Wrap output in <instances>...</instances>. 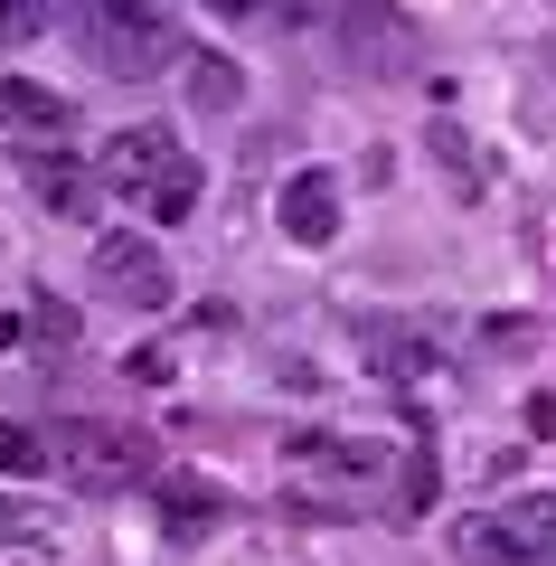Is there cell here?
<instances>
[{
  "label": "cell",
  "mask_w": 556,
  "mask_h": 566,
  "mask_svg": "<svg viewBox=\"0 0 556 566\" xmlns=\"http://www.w3.org/2000/svg\"><path fill=\"white\" fill-rule=\"evenodd\" d=\"M283 237L293 245H331L339 237V180L331 170H293V180H283Z\"/></svg>",
  "instance_id": "obj_9"
},
{
  "label": "cell",
  "mask_w": 556,
  "mask_h": 566,
  "mask_svg": "<svg viewBox=\"0 0 556 566\" xmlns=\"http://www.w3.org/2000/svg\"><path fill=\"white\" fill-rule=\"evenodd\" d=\"M76 39L114 85H141V76H160V66H189V48H179V29H170L160 0H76Z\"/></svg>",
  "instance_id": "obj_1"
},
{
  "label": "cell",
  "mask_w": 556,
  "mask_h": 566,
  "mask_svg": "<svg viewBox=\"0 0 556 566\" xmlns=\"http://www.w3.org/2000/svg\"><path fill=\"white\" fill-rule=\"evenodd\" d=\"M293 463L312 472V482H339V491H387V472H397L406 453L358 444V434H312V444H293Z\"/></svg>",
  "instance_id": "obj_6"
},
{
  "label": "cell",
  "mask_w": 556,
  "mask_h": 566,
  "mask_svg": "<svg viewBox=\"0 0 556 566\" xmlns=\"http://www.w3.org/2000/svg\"><path fill=\"white\" fill-rule=\"evenodd\" d=\"M0 123H10V133H66L76 104L48 95V85H29V76H0Z\"/></svg>",
  "instance_id": "obj_10"
},
{
  "label": "cell",
  "mask_w": 556,
  "mask_h": 566,
  "mask_svg": "<svg viewBox=\"0 0 556 566\" xmlns=\"http://www.w3.org/2000/svg\"><path fill=\"white\" fill-rule=\"evenodd\" d=\"M48 444H57L48 424H10V416H0V472H10V482H29V472H48Z\"/></svg>",
  "instance_id": "obj_12"
},
{
  "label": "cell",
  "mask_w": 556,
  "mask_h": 566,
  "mask_svg": "<svg viewBox=\"0 0 556 566\" xmlns=\"http://www.w3.org/2000/svg\"><path fill=\"white\" fill-rule=\"evenodd\" d=\"M453 547L472 566H556V491H528V501L491 510V520H462Z\"/></svg>",
  "instance_id": "obj_3"
},
{
  "label": "cell",
  "mask_w": 556,
  "mask_h": 566,
  "mask_svg": "<svg viewBox=\"0 0 556 566\" xmlns=\"http://www.w3.org/2000/svg\"><path fill=\"white\" fill-rule=\"evenodd\" d=\"M57 453H66V472H76V491H151V472H160V444L141 424H114V416L66 424Z\"/></svg>",
  "instance_id": "obj_2"
},
{
  "label": "cell",
  "mask_w": 556,
  "mask_h": 566,
  "mask_svg": "<svg viewBox=\"0 0 556 566\" xmlns=\"http://www.w3.org/2000/svg\"><path fill=\"white\" fill-rule=\"evenodd\" d=\"M179 161H199V151H179V133H160V123H123L114 142H104V189H133V199H151L160 180H170Z\"/></svg>",
  "instance_id": "obj_5"
},
{
  "label": "cell",
  "mask_w": 556,
  "mask_h": 566,
  "mask_svg": "<svg viewBox=\"0 0 556 566\" xmlns=\"http://www.w3.org/2000/svg\"><path fill=\"white\" fill-rule=\"evenodd\" d=\"M339 39H349V66H406L416 57V29H406L387 0H349V10H339Z\"/></svg>",
  "instance_id": "obj_7"
},
{
  "label": "cell",
  "mask_w": 556,
  "mask_h": 566,
  "mask_svg": "<svg viewBox=\"0 0 556 566\" xmlns=\"http://www.w3.org/2000/svg\"><path fill=\"white\" fill-rule=\"evenodd\" d=\"M208 10H218V20H255L264 0H208Z\"/></svg>",
  "instance_id": "obj_18"
},
{
  "label": "cell",
  "mask_w": 556,
  "mask_h": 566,
  "mask_svg": "<svg viewBox=\"0 0 556 566\" xmlns=\"http://www.w3.org/2000/svg\"><path fill=\"white\" fill-rule=\"evenodd\" d=\"M141 208H151L160 227H189V208H199V161H179V170H170V180H160Z\"/></svg>",
  "instance_id": "obj_14"
},
{
  "label": "cell",
  "mask_w": 556,
  "mask_h": 566,
  "mask_svg": "<svg viewBox=\"0 0 556 566\" xmlns=\"http://www.w3.org/2000/svg\"><path fill=\"white\" fill-rule=\"evenodd\" d=\"M547 76H556V39H547Z\"/></svg>",
  "instance_id": "obj_19"
},
{
  "label": "cell",
  "mask_w": 556,
  "mask_h": 566,
  "mask_svg": "<svg viewBox=\"0 0 556 566\" xmlns=\"http://www.w3.org/2000/svg\"><path fill=\"white\" fill-rule=\"evenodd\" d=\"M29 180H39V199L57 208V218H85V227H95V199H104V180H85V170H66V161H39Z\"/></svg>",
  "instance_id": "obj_11"
},
{
  "label": "cell",
  "mask_w": 556,
  "mask_h": 566,
  "mask_svg": "<svg viewBox=\"0 0 556 566\" xmlns=\"http://www.w3.org/2000/svg\"><path fill=\"white\" fill-rule=\"evenodd\" d=\"M95 283H104V303H123V312H170L179 303L160 245L133 237V227H104V237H95Z\"/></svg>",
  "instance_id": "obj_4"
},
{
  "label": "cell",
  "mask_w": 556,
  "mask_h": 566,
  "mask_svg": "<svg viewBox=\"0 0 556 566\" xmlns=\"http://www.w3.org/2000/svg\"><path fill=\"white\" fill-rule=\"evenodd\" d=\"M528 434H556V397H528Z\"/></svg>",
  "instance_id": "obj_17"
},
{
  "label": "cell",
  "mask_w": 556,
  "mask_h": 566,
  "mask_svg": "<svg viewBox=\"0 0 556 566\" xmlns=\"http://www.w3.org/2000/svg\"><path fill=\"white\" fill-rule=\"evenodd\" d=\"M39 29H48V10H39V0H0V39H10V48H20V39H39Z\"/></svg>",
  "instance_id": "obj_16"
},
{
  "label": "cell",
  "mask_w": 556,
  "mask_h": 566,
  "mask_svg": "<svg viewBox=\"0 0 556 566\" xmlns=\"http://www.w3.org/2000/svg\"><path fill=\"white\" fill-rule=\"evenodd\" d=\"M48 501H10V491H0V547H48Z\"/></svg>",
  "instance_id": "obj_15"
},
{
  "label": "cell",
  "mask_w": 556,
  "mask_h": 566,
  "mask_svg": "<svg viewBox=\"0 0 556 566\" xmlns=\"http://www.w3.org/2000/svg\"><path fill=\"white\" fill-rule=\"evenodd\" d=\"M237 95H245V76L227 57H189V104H199V114H227Z\"/></svg>",
  "instance_id": "obj_13"
},
{
  "label": "cell",
  "mask_w": 556,
  "mask_h": 566,
  "mask_svg": "<svg viewBox=\"0 0 556 566\" xmlns=\"http://www.w3.org/2000/svg\"><path fill=\"white\" fill-rule=\"evenodd\" d=\"M151 510H160L170 538H208V528L227 520V491L199 482V472H151Z\"/></svg>",
  "instance_id": "obj_8"
}]
</instances>
